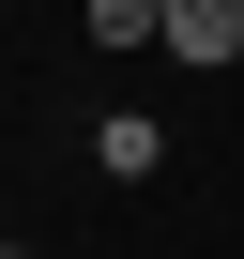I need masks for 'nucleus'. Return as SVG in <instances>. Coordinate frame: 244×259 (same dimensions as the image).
I'll return each instance as SVG.
<instances>
[{
    "label": "nucleus",
    "instance_id": "obj_1",
    "mask_svg": "<svg viewBox=\"0 0 244 259\" xmlns=\"http://www.w3.org/2000/svg\"><path fill=\"white\" fill-rule=\"evenodd\" d=\"M168 61H198V76H229L244 61V0H168V31H153Z\"/></svg>",
    "mask_w": 244,
    "mask_h": 259
},
{
    "label": "nucleus",
    "instance_id": "obj_2",
    "mask_svg": "<svg viewBox=\"0 0 244 259\" xmlns=\"http://www.w3.org/2000/svg\"><path fill=\"white\" fill-rule=\"evenodd\" d=\"M92 168H107V183H153V168H168V122H138V107L92 122Z\"/></svg>",
    "mask_w": 244,
    "mask_h": 259
},
{
    "label": "nucleus",
    "instance_id": "obj_3",
    "mask_svg": "<svg viewBox=\"0 0 244 259\" xmlns=\"http://www.w3.org/2000/svg\"><path fill=\"white\" fill-rule=\"evenodd\" d=\"M76 16H92V46H153V31H168V0H76Z\"/></svg>",
    "mask_w": 244,
    "mask_h": 259
},
{
    "label": "nucleus",
    "instance_id": "obj_4",
    "mask_svg": "<svg viewBox=\"0 0 244 259\" xmlns=\"http://www.w3.org/2000/svg\"><path fill=\"white\" fill-rule=\"evenodd\" d=\"M0 259H31V244H0Z\"/></svg>",
    "mask_w": 244,
    "mask_h": 259
}]
</instances>
